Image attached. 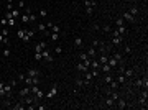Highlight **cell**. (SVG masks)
<instances>
[{"label": "cell", "instance_id": "6da1fadb", "mask_svg": "<svg viewBox=\"0 0 148 110\" xmlns=\"http://www.w3.org/2000/svg\"><path fill=\"white\" fill-rule=\"evenodd\" d=\"M35 33H36V28H31V30H27V31H25V35H23V38H21V41H23V43H30Z\"/></svg>", "mask_w": 148, "mask_h": 110}, {"label": "cell", "instance_id": "7a4b0ae2", "mask_svg": "<svg viewBox=\"0 0 148 110\" xmlns=\"http://www.w3.org/2000/svg\"><path fill=\"white\" fill-rule=\"evenodd\" d=\"M123 41H125V36H112L110 39V46H122L123 45Z\"/></svg>", "mask_w": 148, "mask_h": 110}, {"label": "cell", "instance_id": "3957f363", "mask_svg": "<svg viewBox=\"0 0 148 110\" xmlns=\"http://www.w3.org/2000/svg\"><path fill=\"white\" fill-rule=\"evenodd\" d=\"M41 56H43V59H45L46 63H51V61H53V54H51V51H49L48 48L41 51Z\"/></svg>", "mask_w": 148, "mask_h": 110}, {"label": "cell", "instance_id": "277c9868", "mask_svg": "<svg viewBox=\"0 0 148 110\" xmlns=\"http://www.w3.org/2000/svg\"><path fill=\"white\" fill-rule=\"evenodd\" d=\"M56 95H58V85L54 84V85L49 89V92H46V94H45V97H48V99H53V97H56Z\"/></svg>", "mask_w": 148, "mask_h": 110}, {"label": "cell", "instance_id": "5b68a950", "mask_svg": "<svg viewBox=\"0 0 148 110\" xmlns=\"http://www.w3.org/2000/svg\"><path fill=\"white\" fill-rule=\"evenodd\" d=\"M46 48H48L46 41H40V43H36V46H35V51H36V53H41V51L46 49Z\"/></svg>", "mask_w": 148, "mask_h": 110}, {"label": "cell", "instance_id": "8992f818", "mask_svg": "<svg viewBox=\"0 0 148 110\" xmlns=\"http://www.w3.org/2000/svg\"><path fill=\"white\" fill-rule=\"evenodd\" d=\"M27 76H28V77H40V71L35 69V67H31V69H28V71H27Z\"/></svg>", "mask_w": 148, "mask_h": 110}, {"label": "cell", "instance_id": "52a82bcc", "mask_svg": "<svg viewBox=\"0 0 148 110\" xmlns=\"http://www.w3.org/2000/svg\"><path fill=\"white\" fill-rule=\"evenodd\" d=\"M122 18L125 20V21H135V17H133L132 13H128V12H123V13H122Z\"/></svg>", "mask_w": 148, "mask_h": 110}, {"label": "cell", "instance_id": "ba28073f", "mask_svg": "<svg viewBox=\"0 0 148 110\" xmlns=\"http://www.w3.org/2000/svg\"><path fill=\"white\" fill-rule=\"evenodd\" d=\"M28 94H31V91H30V85H27V87H23V89H21V91L18 92V95L21 97V99H23V97H27Z\"/></svg>", "mask_w": 148, "mask_h": 110}, {"label": "cell", "instance_id": "9c48e42d", "mask_svg": "<svg viewBox=\"0 0 148 110\" xmlns=\"http://www.w3.org/2000/svg\"><path fill=\"white\" fill-rule=\"evenodd\" d=\"M76 69H77L79 72H86V71H89V67H87V66L84 64V63H81V61L77 63V66H76Z\"/></svg>", "mask_w": 148, "mask_h": 110}, {"label": "cell", "instance_id": "30bf717a", "mask_svg": "<svg viewBox=\"0 0 148 110\" xmlns=\"http://www.w3.org/2000/svg\"><path fill=\"white\" fill-rule=\"evenodd\" d=\"M86 53H87V56H89L91 59H94V58L97 56V49H95V48H92V46H91V48H89V49H87Z\"/></svg>", "mask_w": 148, "mask_h": 110}, {"label": "cell", "instance_id": "8fae6325", "mask_svg": "<svg viewBox=\"0 0 148 110\" xmlns=\"http://www.w3.org/2000/svg\"><path fill=\"white\" fill-rule=\"evenodd\" d=\"M115 102H117V107H119L120 110H122V109H127V105H128V104L123 100V99H120V97H119V99H117Z\"/></svg>", "mask_w": 148, "mask_h": 110}, {"label": "cell", "instance_id": "7c38bea8", "mask_svg": "<svg viewBox=\"0 0 148 110\" xmlns=\"http://www.w3.org/2000/svg\"><path fill=\"white\" fill-rule=\"evenodd\" d=\"M123 76H125L127 79H130V77H133V76H135V69H132V67H128V69H125V71H123Z\"/></svg>", "mask_w": 148, "mask_h": 110}, {"label": "cell", "instance_id": "4fadbf2b", "mask_svg": "<svg viewBox=\"0 0 148 110\" xmlns=\"http://www.w3.org/2000/svg\"><path fill=\"white\" fill-rule=\"evenodd\" d=\"M115 81H117V82H119V84L122 85V84H125V82H127V77H125L123 74L119 72V74H117V77H115Z\"/></svg>", "mask_w": 148, "mask_h": 110}, {"label": "cell", "instance_id": "5bb4252c", "mask_svg": "<svg viewBox=\"0 0 148 110\" xmlns=\"http://www.w3.org/2000/svg\"><path fill=\"white\" fill-rule=\"evenodd\" d=\"M119 87H120V84L117 82V81H115V79H114V81H112V82L109 84V91H117V89H119Z\"/></svg>", "mask_w": 148, "mask_h": 110}, {"label": "cell", "instance_id": "9a60e30c", "mask_svg": "<svg viewBox=\"0 0 148 110\" xmlns=\"http://www.w3.org/2000/svg\"><path fill=\"white\" fill-rule=\"evenodd\" d=\"M107 64L110 66V67H117V66H119V61H117V59H115V58L112 56V58H109V61H107Z\"/></svg>", "mask_w": 148, "mask_h": 110}, {"label": "cell", "instance_id": "2e32d148", "mask_svg": "<svg viewBox=\"0 0 148 110\" xmlns=\"http://www.w3.org/2000/svg\"><path fill=\"white\" fill-rule=\"evenodd\" d=\"M101 69H102V72H104V74L112 72V67H110L109 64H101Z\"/></svg>", "mask_w": 148, "mask_h": 110}, {"label": "cell", "instance_id": "e0dca14e", "mask_svg": "<svg viewBox=\"0 0 148 110\" xmlns=\"http://www.w3.org/2000/svg\"><path fill=\"white\" fill-rule=\"evenodd\" d=\"M112 81H114V76H112L110 72H109V74H104V82H105V84H110Z\"/></svg>", "mask_w": 148, "mask_h": 110}, {"label": "cell", "instance_id": "ac0fdd59", "mask_svg": "<svg viewBox=\"0 0 148 110\" xmlns=\"http://www.w3.org/2000/svg\"><path fill=\"white\" fill-rule=\"evenodd\" d=\"M117 33L120 36H125L127 35V26H117Z\"/></svg>", "mask_w": 148, "mask_h": 110}, {"label": "cell", "instance_id": "d6986e66", "mask_svg": "<svg viewBox=\"0 0 148 110\" xmlns=\"http://www.w3.org/2000/svg\"><path fill=\"white\" fill-rule=\"evenodd\" d=\"M138 104L143 107V109H147V104H148V102H147V97H145V95H141V97L138 99Z\"/></svg>", "mask_w": 148, "mask_h": 110}, {"label": "cell", "instance_id": "ffe728a7", "mask_svg": "<svg viewBox=\"0 0 148 110\" xmlns=\"http://www.w3.org/2000/svg\"><path fill=\"white\" fill-rule=\"evenodd\" d=\"M104 104H105V107H114V104H115V102H114V99L109 95V97L105 99V102H104Z\"/></svg>", "mask_w": 148, "mask_h": 110}, {"label": "cell", "instance_id": "44dd1931", "mask_svg": "<svg viewBox=\"0 0 148 110\" xmlns=\"http://www.w3.org/2000/svg\"><path fill=\"white\" fill-rule=\"evenodd\" d=\"M12 15H13V18L17 20V18H20V17H21V12H20L18 8H13V10H12Z\"/></svg>", "mask_w": 148, "mask_h": 110}, {"label": "cell", "instance_id": "7402d4cb", "mask_svg": "<svg viewBox=\"0 0 148 110\" xmlns=\"http://www.w3.org/2000/svg\"><path fill=\"white\" fill-rule=\"evenodd\" d=\"M87 59H91V58L87 56V53H79V61H81V63L87 61Z\"/></svg>", "mask_w": 148, "mask_h": 110}, {"label": "cell", "instance_id": "603a6c76", "mask_svg": "<svg viewBox=\"0 0 148 110\" xmlns=\"http://www.w3.org/2000/svg\"><path fill=\"white\" fill-rule=\"evenodd\" d=\"M13 109H15V110H25L27 107H25V104H23V102H18V104H15V105H13Z\"/></svg>", "mask_w": 148, "mask_h": 110}, {"label": "cell", "instance_id": "cb8c5ba5", "mask_svg": "<svg viewBox=\"0 0 148 110\" xmlns=\"http://www.w3.org/2000/svg\"><path fill=\"white\" fill-rule=\"evenodd\" d=\"M51 30V33H61V26L59 25H53V26H49Z\"/></svg>", "mask_w": 148, "mask_h": 110}, {"label": "cell", "instance_id": "d4e9b609", "mask_svg": "<svg viewBox=\"0 0 148 110\" xmlns=\"http://www.w3.org/2000/svg\"><path fill=\"white\" fill-rule=\"evenodd\" d=\"M115 25L117 26H125V20L122 18V17H119V18L115 20Z\"/></svg>", "mask_w": 148, "mask_h": 110}, {"label": "cell", "instance_id": "484cf974", "mask_svg": "<svg viewBox=\"0 0 148 110\" xmlns=\"http://www.w3.org/2000/svg\"><path fill=\"white\" fill-rule=\"evenodd\" d=\"M10 54H12V53H10L8 46H5V48H3V49H2V56H5V58H8Z\"/></svg>", "mask_w": 148, "mask_h": 110}, {"label": "cell", "instance_id": "4316f807", "mask_svg": "<svg viewBox=\"0 0 148 110\" xmlns=\"http://www.w3.org/2000/svg\"><path fill=\"white\" fill-rule=\"evenodd\" d=\"M46 25H45V23H40V25H36V30H40V31H41V33H45V31H46Z\"/></svg>", "mask_w": 148, "mask_h": 110}, {"label": "cell", "instance_id": "83f0119b", "mask_svg": "<svg viewBox=\"0 0 148 110\" xmlns=\"http://www.w3.org/2000/svg\"><path fill=\"white\" fill-rule=\"evenodd\" d=\"M89 71H91V74H92V79H95V77H99V69H91V67H89Z\"/></svg>", "mask_w": 148, "mask_h": 110}, {"label": "cell", "instance_id": "f1b7e54d", "mask_svg": "<svg viewBox=\"0 0 148 110\" xmlns=\"http://www.w3.org/2000/svg\"><path fill=\"white\" fill-rule=\"evenodd\" d=\"M74 45H76V48H81V46H82V38H76V39H74Z\"/></svg>", "mask_w": 148, "mask_h": 110}, {"label": "cell", "instance_id": "f546056e", "mask_svg": "<svg viewBox=\"0 0 148 110\" xmlns=\"http://www.w3.org/2000/svg\"><path fill=\"white\" fill-rule=\"evenodd\" d=\"M49 36H51V39H53V41H58V39L61 38V33H51Z\"/></svg>", "mask_w": 148, "mask_h": 110}, {"label": "cell", "instance_id": "4dcf8cb0", "mask_svg": "<svg viewBox=\"0 0 148 110\" xmlns=\"http://www.w3.org/2000/svg\"><path fill=\"white\" fill-rule=\"evenodd\" d=\"M17 5H18V10L27 8V5H25V2H23V0H17Z\"/></svg>", "mask_w": 148, "mask_h": 110}, {"label": "cell", "instance_id": "1f68e13d", "mask_svg": "<svg viewBox=\"0 0 148 110\" xmlns=\"http://www.w3.org/2000/svg\"><path fill=\"white\" fill-rule=\"evenodd\" d=\"M128 13H132V15H133V17H135V15H137V13H138V8H137V7H130V10H128Z\"/></svg>", "mask_w": 148, "mask_h": 110}, {"label": "cell", "instance_id": "d6a6232c", "mask_svg": "<svg viewBox=\"0 0 148 110\" xmlns=\"http://www.w3.org/2000/svg\"><path fill=\"white\" fill-rule=\"evenodd\" d=\"M114 58H115V59H117V61L120 63V61H122V58H123V56H122V53H119V51H117V53H114Z\"/></svg>", "mask_w": 148, "mask_h": 110}, {"label": "cell", "instance_id": "836d02e7", "mask_svg": "<svg viewBox=\"0 0 148 110\" xmlns=\"http://www.w3.org/2000/svg\"><path fill=\"white\" fill-rule=\"evenodd\" d=\"M76 85H77V87H82V85H86L84 79H76Z\"/></svg>", "mask_w": 148, "mask_h": 110}, {"label": "cell", "instance_id": "e575fe53", "mask_svg": "<svg viewBox=\"0 0 148 110\" xmlns=\"http://www.w3.org/2000/svg\"><path fill=\"white\" fill-rule=\"evenodd\" d=\"M92 48H95V49H97V48H99V46H101V41H99V39H92Z\"/></svg>", "mask_w": 148, "mask_h": 110}, {"label": "cell", "instance_id": "d590c367", "mask_svg": "<svg viewBox=\"0 0 148 110\" xmlns=\"http://www.w3.org/2000/svg\"><path fill=\"white\" fill-rule=\"evenodd\" d=\"M40 17H41V18H46V17H48V12L45 8H41V10H40Z\"/></svg>", "mask_w": 148, "mask_h": 110}, {"label": "cell", "instance_id": "8d00e7d4", "mask_svg": "<svg viewBox=\"0 0 148 110\" xmlns=\"http://www.w3.org/2000/svg\"><path fill=\"white\" fill-rule=\"evenodd\" d=\"M102 31H104V33H110L112 28L109 26V25H104V26H102Z\"/></svg>", "mask_w": 148, "mask_h": 110}, {"label": "cell", "instance_id": "74e56055", "mask_svg": "<svg viewBox=\"0 0 148 110\" xmlns=\"http://www.w3.org/2000/svg\"><path fill=\"white\" fill-rule=\"evenodd\" d=\"M36 21V13H30V23H35Z\"/></svg>", "mask_w": 148, "mask_h": 110}, {"label": "cell", "instance_id": "f35d334b", "mask_svg": "<svg viewBox=\"0 0 148 110\" xmlns=\"http://www.w3.org/2000/svg\"><path fill=\"white\" fill-rule=\"evenodd\" d=\"M0 25H2V26H7V25H8V20L5 18V17H3V18H0Z\"/></svg>", "mask_w": 148, "mask_h": 110}, {"label": "cell", "instance_id": "ab89813d", "mask_svg": "<svg viewBox=\"0 0 148 110\" xmlns=\"http://www.w3.org/2000/svg\"><path fill=\"white\" fill-rule=\"evenodd\" d=\"M63 53V46H56L54 48V54H61Z\"/></svg>", "mask_w": 148, "mask_h": 110}, {"label": "cell", "instance_id": "60d3db41", "mask_svg": "<svg viewBox=\"0 0 148 110\" xmlns=\"http://www.w3.org/2000/svg\"><path fill=\"white\" fill-rule=\"evenodd\" d=\"M123 53H127V54H128V53H132V48H130V45H125V46H123Z\"/></svg>", "mask_w": 148, "mask_h": 110}, {"label": "cell", "instance_id": "b9f144b4", "mask_svg": "<svg viewBox=\"0 0 148 110\" xmlns=\"http://www.w3.org/2000/svg\"><path fill=\"white\" fill-rule=\"evenodd\" d=\"M8 25H10V26H15V25H17V20H15V18H10L8 20Z\"/></svg>", "mask_w": 148, "mask_h": 110}, {"label": "cell", "instance_id": "7bdbcfd3", "mask_svg": "<svg viewBox=\"0 0 148 110\" xmlns=\"http://www.w3.org/2000/svg\"><path fill=\"white\" fill-rule=\"evenodd\" d=\"M25 31H27V30H18L17 36H18V38H23V35H25Z\"/></svg>", "mask_w": 148, "mask_h": 110}, {"label": "cell", "instance_id": "ee69618b", "mask_svg": "<svg viewBox=\"0 0 148 110\" xmlns=\"http://www.w3.org/2000/svg\"><path fill=\"white\" fill-rule=\"evenodd\" d=\"M35 59H36V61H41V59H43L41 53H35Z\"/></svg>", "mask_w": 148, "mask_h": 110}, {"label": "cell", "instance_id": "f6af8a7d", "mask_svg": "<svg viewBox=\"0 0 148 110\" xmlns=\"http://www.w3.org/2000/svg\"><path fill=\"white\" fill-rule=\"evenodd\" d=\"M2 35H3V36H5V38L8 36V30H7V28H5V26L2 28Z\"/></svg>", "mask_w": 148, "mask_h": 110}, {"label": "cell", "instance_id": "bcb514c9", "mask_svg": "<svg viewBox=\"0 0 148 110\" xmlns=\"http://www.w3.org/2000/svg\"><path fill=\"white\" fill-rule=\"evenodd\" d=\"M5 8H7V12H12V10H13V3H7Z\"/></svg>", "mask_w": 148, "mask_h": 110}, {"label": "cell", "instance_id": "7dc6e473", "mask_svg": "<svg viewBox=\"0 0 148 110\" xmlns=\"http://www.w3.org/2000/svg\"><path fill=\"white\" fill-rule=\"evenodd\" d=\"M86 13H87V15H92V7H86Z\"/></svg>", "mask_w": 148, "mask_h": 110}, {"label": "cell", "instance_id": "c3c4849f", "mask_svg": "<svg viewBox=\"0 0 148 110\" xmlns=\"http://www.w3.org/2000/svg\"><path fill=\"white\" fill-rule=\"evenodd\" d=\"M25 77H27V74H23V72H20V74H18V81H23Z\"/></svg>", "mask_w": 148, "mask_h": 110}, {"label": "cell", "instance_id": "681fc988", "mask_svg": "<svg viewBox=\"0 0 148 110\" xmlns=\"http://www.w3.org/2000/svg\"><path fill=\"white\" fill-rule=\"evenodd\" d=\"M5 18H7V20L13 18V15H12V12H7V13H5Z\"/></svg>", "mask_w": 148, "mask_h": 110}, {"label": "cell", "instance_id": "f907efd6", "mask_svg": "<svg viewBox=\"0 0 148 110\" xmlns=\"http://www.w3.org/2000/svg\"><path fill=\"white\" fill-rule=\"evenodd\" d=\"M7 3H13V0H7Z\"/></svg>", "mask_w": 148, "mask_h": 110}, {"label": "cell", "instance_id": "816d5d0a", "mask_svg": "<svg viewBox=\"0 0 148 110\" xmlns=\"http://www.w3.org/2000/svg\"><path fill=\"white\" fill-rule=\"evenodd\" d=\"M133 2H141V0H133Z\"/></svg>", "mask_w": 148, "mask_h": 110}, {"label": "cell", "instance_id": "f5cc1de1", "mask_svg": "<svg viewBox=\"0 0 148 110\" xmlns=\"http://www.w3.org/2000/svg\"><path fill=\"white\" fill-rule=\"evenodd\" d=\"M0 53H2V46H0Z\"/></svg>", "mask_w": 148, "mask_h": 110}]
</instances>
